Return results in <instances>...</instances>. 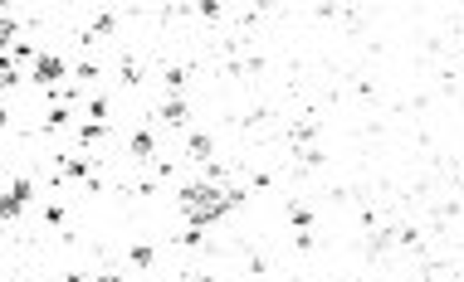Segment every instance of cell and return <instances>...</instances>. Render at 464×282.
Returning <instances> with one entry per match:
<instances>
[{"mask_svg": "<svg viewBox=\"0 0 464 282\" xmlns=\"http://www.w3.org/2000/svg\"><path fill=\"white\" fill-rule=\"evenodd\" d=\"M30 78H34L39 88H54V83L64 78V59H59V54H39L34 69H30Z\"/></svg>", "mask_w": 464, "mask_h": 282, "instance_id": "1", "label": "cell"}, {"mask_svg": "<svg viewBox=\"0 0 464 282\" xmlns=\"http://www.w3.org/2000/svg\"><path fill=\"white\" fill-rule=\"evenodd\" d=\"M132 156H151V146H157V137H151V127H142V132H132Z\"/></svg>", "mask_w": 464, "mask_h": 282, "instance_id": "2", "label": "cell"}, {"mask_svg": "<svg viewBox=\"0 0 464 282\" xmlns=\"http://www.w3.org/2000/svg\"><path fill=\"white\" fill-rule=\"evenodd\" d=\"M186 151H191L196 161H205V156H211V137H205V132H196V137L186 141Z\"/></svg>", "mask_w": 464, "mask_h": 282, "instance_id": "3", "label": "cell"}, {"mask_svg": "<svg viewBox=\"0 0 464 282\" xmlns=\"http://www.w3.org/2000/svg\"><path fill=\"white\" fill-rule=\"evenodd\" d=\"M15 83H20V69L6 59V54H0V88H15Z\"/></svg>", "mask_w": 464, "mask_h": 282, "instance_id": "4", "label": "cell"}, {"mask_svg": "<svg viewBox=\"0 0 464 282\" xmlns=\"http://www.w3.org/2000/svg\"><path fill=\"white\" fill-rule=\"evenodd\" d=\"M10 44H15V20L0 15V54H10Z\"/></svg>", "mask_w": 464, "mask_h": 282, "instance_id": "5", "label": "cell"}, {"mask_svg": "<svg viewBox=\"0 0 464 282\" xmlns=\"http://www.w3.org/2000/svg\"><path fill=\"white\" fill-rule=\"evenodd\" d=\"M132 263H137V268H151V263H157V248H151V244H137V248H132Z\"/></svg>", "mask_w": 464, "mask_h": 282, "instance_id": "6", "label": "cell"}, {"mask_svg": "<svg viewBox=\"0 0 464 282\" xmlns=\"http://www.w3.org/2000/svg\"><path fill=\"white\" fill-rule=\"evenodd\" d=\"M6 122H10V112H6V107H0V127H6Z\"/></svg>", "mask_w": 464, "mask_h": 282, "instance_id": "7", "label": "cell"}, {"mask_svg": "<svg viewBox=\"0 0 464 282\" xmlns=\"http://www.w3.org/2000/svg\"><path fill=\"white\" fill-rule=\"evenodd\" d=\"M98 282H118V277H98Z\"/></svg>", "mask_w": 464, "mask_h": 282, "instance_id": "8", "label": "cell"}, {"mask_svg": "<svg viewBox=\"0 0 464 282\" xmlns=\"http://www.w3.org/2000/svg\"><path fill=\"white\" fill-rule=\"evenodd\" d=\"M186 282H200V277H186Z\"/></svg>", "mask_w": 464, "mask_h": 282, "instance_id": "9", "label": "cell"}]
</instances>
